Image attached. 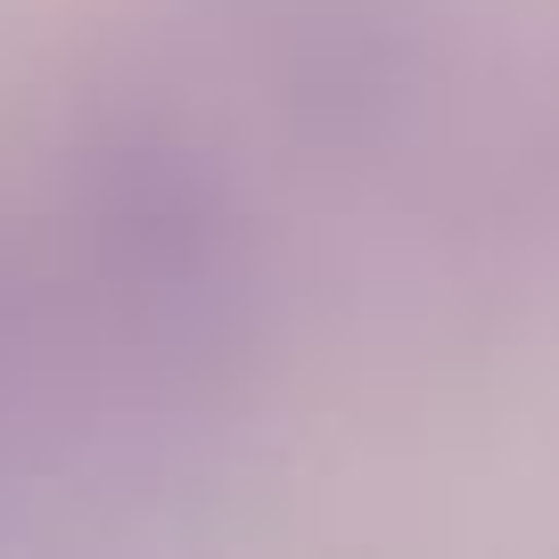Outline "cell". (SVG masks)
Instances as JSON below:
<instances>
[]
</instances>
